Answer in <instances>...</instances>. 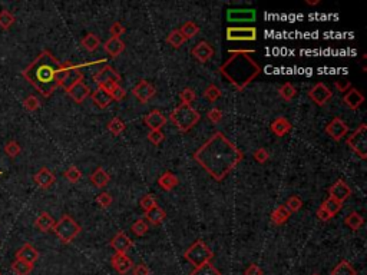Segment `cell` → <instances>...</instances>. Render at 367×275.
<instances>
[{"label":"cell","instance_id":"1","mask_svg":"<svg viewBox=\"0 0 367 275\" xmlns=\"http://www.w3.org/2000/svg\"><path fill=\"white\" fill-rule=\"evenodd\" d=\"M244 155L223 132H215L194 153L197 163L215 181H224L242 161Z\"/></svg>","mask_w":367,"mask_h":275},{"label":"cell","instance_id":"2","mask_svg":"<svg viewBox=\"0 0 367 275\" xmlns=\"http://www.w3.org/2000/svg\"><path fill=\"white\" fill-rule=\"evenodd\" d=\"M61 70L62 63L49 50H43L31 65L22 70V76L40 92L42 96L49 97L59 88L58 76Z\"/></svg>","mask_w":367,"mask_h":275},{"label":"cell","instance_id":"3","mask_svg":"<svg viewBox=\"0 0 367 275\" xmlns=\"http://www.w3.org/2000/svg\"><path fill=\"white\" fill-rule=\"evenodd\" d=\"M254 52L256 50H230L231 58H228L220 67L221 75L237 91H242L261 73L260 65L248 56Z\"/></svg>","mask_w":367,"mask_h":275},{"label":"cell","instance_id":"4","mask_svg":"<svg viewBox=\"0 0 367 275\" xmlns=\"http://www.w3.org/2000/svg\"><path fill=\"white\" fill-rule=\"evenodd\" d=\"M169 121L175 125L179 132H188L201 121V115L191 105L181 103L171 112Z\"/></svg>","mask_w":367,"mask_h":275},{"label":"cell","instance_id":"5","mask_svg":"<svg viewBox=\"0 0 367 275\" xmlns=\"http://www.w3.org/2000/svg\"><path fill=\"white\" fill-rule=\"evenodd\" d=\"M53 232L64 244L72 243L80 234V225L69 215H64L53 227Z\"/></svg>","mask_w":367,"mask_h":275},{"label":"cell","instance_id":"6","mask_svg":"<svg viewBox=\"0 0 367 275\" xmlns=\"http://www.w3.org/2000/svg\"><path fill=\"white\" fill-rule=\"evenodd\" d=\"M214 257V252L207 246L204 241H195L191 246L184 252V258L197 268L205 262H209Z\"/></svg>","mask_w":367,"mask_h":275},{"label":"cell","instance_id":"7","mask_svg":"<svg viewBox=\"0 0 367 275\" xmlns=\"http://www.w3.org/2000/svg\"><path fill=\"white\" fill-rule=\"evenodd\" d=\"M347 145L350 149L357 153L362 159L367 158V126L366 123H362L357 129L347 138Z\"/></svg>","mask_w":367,"mask_h":275},{"label":"cell","instance_id":"8","mask_svg":"<svg viewBox=\"0 0 367 275\" xmlns=\"http://www.w3.org/2000/svg\"><path fill=\"white\" fill-rule=\"evenodd\" d=\"M227 39L231 42H254L257 39L256 28H228Z\"/></svg>","mask_w":367,"mask_h":275},{"label":"cell","instance_id":"9","mask_svg":"<svg viewBox=\"0 0 367 275\" xmlns=\"http://www.w3.org/2000/svg\"><path fill=\"white\" fill-rule=\"evenodd\" d=\"M308 97H310L316 105L323 106L327 100H330V99L333 97V92H332L324 83L320 82V83H316V85L310 89Z\"/></svg>","mask_w":367,"mask_h":275},{"label":"cell","instance_id":"10","mask_svg":"<svg viewBox=\"0 0 367 275\" xmlns=\"http://www.w3.org/2000/svg\"><path fill=\"white\" fill-rule=\"evenodd\" d=\"M133 96L136 97L141 103H148L154 95H155V88L146 81H141L139 83H136L132 89Z\"/></svg>","mask_w":367,"mask_h":275},{"label":"cell","instance_id":"11","mask_svg":"<svg viewBox=\"0 0 367 275\" xmlns=\"http://www.w3.org/2000/svg\"><path fill=\"white\" fill-rule=\"evenodd\" d=\"M94 82L98 83V85H103V83H118L121 82V75L112 67V66L106 65L103 66L100 70H98L95 75H94Z\"/></svg>","mask_w":367,"mask_h":275},{"label":"cell","instance_id":"12","mask_svg":"<svg viewBox=\"0 0 367 275\" xmlns=\"http://www.w3.org/2000/svg\"><path fill=\"white\" fill-rule=\"evenodd\" d=\"M329 195H330V198H333V199L343 204L351 195V188L343 179H337L334 183L329 188Z\"/></svg>","mask_w":367,"mask_h":275},{"label":"cell","instance_id":"13","mask_svg":"<svg viewBox=\"0 0 367 275\" xmlns=\"http://www.w3.org/2000/svg\"><path fill=\"white\" fill-rule=\"evenodd\" d=\"M349 132V126L344 123V121H341L340 118H334L327 126H326V133L333 138L334 141H340L343 139Z\"/></svg>","mask_w":367,"mask_h":275},{"label":"cell","instance_id":"14","mask_svg":"<svg viewBox=\"0 0 367 275\" xmlns=\"http://www.w3.org/2000/svg\"><path fill=\"white\" fill-rule=\"evenodd\" d=\"M257 17L256 10L253 9H230L227 12L228 22L233 23H242V22H254Z\"/></svg>","mask_w":367,"mask_h":275},{"label":"cell","instance_id":"15","mask_svg":"<svg viewBox=\"0 0 367 275\" xmlns=\"http://www.w3.org/2000/svg\"><path fill=\"white\" fill-rule=\"evenodd\" d=\"M66 93L72 97L76 103H82L86 97L91 95V89H89V86L86 83H83V81H80L73 83L70 88H67Z\"/></svg>","mask_w":367,"mask_h":275},{"label":"cell","instance_id":"16","mask_svg":"<svg viewBox=\"0 0 367 275\" xmlns=\"http://www.w3.org/2000/svg\"><path fill=\"white\" fill-rule=\"evenodd\" d=\"M33 181H34V183H36L39 188L48 189V188H50V186L55 183L56 177H55V174H53L50 169H48L46 166H43V168H40V169L34 174Z\"/></svg>","mask_w":367,"mask_h":275},{"label":"cell","instance_id":"17","mask_svg":"<svg viewBox=\"0 0 367 275\" xmlns=\"http://www.w3.org/2000/svg\"><path fill=\"white\" fill-rule=\"evenodd\" d=\"M112 267L118 274L125 275L133 268V261L127 254H115L112 257Z\"/></svg>","mask_w":367,"mask_h":275},{"label":"cell","instance_id":"18","mask_svg":"<svg viewBox=\"0 0 367 275\" xmlns=\"http://www.w3.org/2000/svg\"><path fill=\"white\" fill-rule=\"evenodd\" d=\"M109 245L116 251V254H127L129 249L132 248L133 243L125 232H119L112 238Z\"/></svg>","mask_w":367,"mask_h":275},{"label":"cell","instance_id":"19","mask_svg":"<svg viewBox=\"0 0 367 275\" xmlns=\"http://www.w3.org/2000/svg\"><path fill=\"white\" fill-rule=\"evenodd\" d=\"M192 56L198 61V62H201V63H205L208 62L212 56H214V49L212 46L207 43V42H200V43H197L194 49L191 50Z\"/></svg>","mask_w":367,"mask_h":275},{"label":"cell","instance_id":"20","mask_svg":"<svg viewBox=\"0 0 367 275\" xmlns=\"http://www.w3.org/2000/svg\"><path fill=\"white\" fill-rule=\"evenodd\" d=\"M144 122L151 130H161L167 123V118L165 115L161 114L160 111H152L148 115H145Z\"/></svg>","mask_w":367,"mask_h":275},{"label":"cell","instance_id":"21","mask_svg":"<svg viewBox=\"0 0 367 275\" xmlns=\"http://www.w3.org/2000/svg\"><path fill=\"white\" fill-rule=\"evenodd\" d=\"M16 259L25 261L28 264H34L39 259V252L32 244H25L20 249H17Z\"/></svg>","mask_w":367,"mask_h":275},{"label":"cell","instance_id":"22","mask_svg":"<svg viewBox=\"0 0 367 275\" xmlns=\"http://www.w3.org/2000/svg\"><path fill=\"white\" fill-rule=\"evenodd\" d=\"M343 102H344V105H347L350 109H357V108H360L362 103L365 102V96H363V93H362L360 91L351 88V89H349V91L346 92V95L343 96Z\"/></svg>","mask_w":367,"mask_h":275},{"label":"cell","instance_id":"23","mask_svg":"<svg viewBox=\"0 0 367 275\" xmlns=\"http://www.w3.org/2000/svg\"><path fill=\"white\" fill-rule=\"evenodd\" d=\"M99 88L100 89H103L105 92H108L109 93V96L112 97V100H122L124 97L127 96V92H125V89L121 86V85H118V83H103V85H99Z\"/></svg>","mask_w":367,"mask_h":275},{"label":"cell","instance_id":"24","mask_svg":"<svg viewBox=\"0 0 367 275\" xmlns=\"http://www.w3.org/2000/svg\"><path fill=\"white\" fill-rule=\"evenodd\" d=\"M105 50L109 53L112 58H118L124 50H125V43L121 40V37H111L105 42L103 45Z\"/></svg>","mask_w":367,"mask_h":275},{"label":"cell","instance_id":"25","mask_svg":"<svg viewBox=\"0 0 367 275\" xmlns=\"http://www.w3.org/2000/svg\"><path fill=\"white\" fill-rule=\"evenodd\" d=\"M55 219L52 218V215L48 214V212H42L36 221H34V227L37 228L39 231L42 232H49V231H53V227H55Z\"/></svg>","mask_w":367,"mask_h":275},{"label":"cell","instance_id":"26","mask_svg":"<svg viewBox=\"0 0 367 275\" xmlns=\"http://www.w3.org/2000/svg\"><path fill=\"white\" fill-rule=\"evenodd\" d=\"M271 130L275 136H280L281 138V136L287 135L288 132L291 130V123H290V121H287L286 118L280 116V118H277L271 123Z\"/></svg>","mask_w":367,"mask_h":275},{"label":"cell","instance_id":"27","mask_svg":"<svg viewBox=\"0 0 367 275\" xmlns=\"http://www.w3.org/2000/svg\"><path fill=\"white\" fill-rule=\"evenodd\" d=\"M92 100H94V103H95L96 106L100 108V109L108 108L112 103V97L109 96V93L105 92V91L100 89V88H98L96 91L92 92Z\"/></svg>","mask_w":367,"mask_h":275},{"label":"cell","instance_id":"28","mask_svg":"<svg viewBox=\"0 0 367 275\" xmlns=\"http://www.w3.org/2000/svg\"><path fill=\"white\" fill-rule=\"evenodd\" d=\"M109 181H111V177L103 168H96L95 172L91 175V182L96 188H105L109 183Z\"/></svg>","mask_w":367,"mask_h":275},{"label":"cell","instance_id":"29","mask_svg":"<svg viewBox=\"0 0 367 275\" xmlns=\"http://www.w3.org/2000/svg\"><path fill=\"white\" fill-rule=\"evenodd\" d=\"M178 183H179V179L176 178L172 172H165L158 179V185L164 191H172L175 186H178Z\"/></svg>","mask_w":367,"mask_h":275},{"label":"cell","instance_id":"30","mask_svg":"<svg viewBox=\"0 0 367 275\" xmlns=\"http://www.w3.org/2000/svg\"><path fill=\"white\" fill-rule=\"evenodd\" d=\"M145 218L149 221V224L160 225L161 222L167 218V214H165V211L162 210L161 207L157 205V207H154V208H151V210L145 212Z\"/></svg>","mask_w":367,"mask_h":275},{"label":"cell","instance_id":"31","mask_svg":"<svg viewBox=\"0 0 367 275\" xmlns=\"http://www.w3.org/2000/svg\"><path fill=\"white\" fill-rule=\"evenodd\" d=\"M290 215H291V212L286 208V205H280L272 211L271 221L275 225H284L288 221Z\"/></svg>","mask_w":367,"mask_h":275},{"label":"cell","instance_id":"32","mask_svg":"<svg viewBox=\"0 0 367 275\" xmlns=\"http://www.w3.org/2000/svg\"><path fill=\"white\" fill-rule=\"evenodd\" d=\"M344 222H346V225L350 228V229H353V231H359L360 228L363 227V224H365V218H363L360 214H357V212H350V214L346 216Z\"/></svg>","mask_w":367,"mask_h":275},{"label":"cell","instance_id":"33","mask_svg":"<svg viewBox=\"0 0 367 275\" xmlns=\"http://www.w3.org/2000/svg\"><path fill=\"white\" fill-rule=\"evenodd\" d=\"M332 275H357L356 270L353 268L349 261H340L332 271Z\"/></svg>","mask_w":367,"mask_h":275},{"label":"cell","instance_id":"34","mask_svg":"<svg viewBox=\"0 0 367 275\" xmlns=\"http://www.w3.org/2000/svg\"><path fill=\"white\" fill-rule=\"evenodd\" d=\"M82 46L86 49L88 52H95L96 49L100 45V39L96 36L95 33H88L83 39H82Z\"/></svg>","mask_w":367,"mask_h":275},{"label":"cell","instance_id":"35","mask_svg":"<svg viewBox=\"0 0 367 275\" xmlns=\"http://www.w3.org/2000/svg\"><path fill=\"white\" fill-rule=\"evenodd\" d=\"M12 271L16 275H29L33 271V264H28L25 261L15 259L12 264Z\"/></svg>","mask_w":367,"mask_h":275},{"label":"cell","instance_id":"36","mask_svg":"<svg viewBox=\"0 0 367 275\" xmlns=\"http://www.w3.org/2000/svg\"><path fill=\"white\" fill-rule=\"evenodd\" d=\"M106 126H108V130L111 132L112 135H115V136L121 135V133L125 130V128H127L125 122H124L121 118H118V116L112 118L111 121H109V123H108Z\"/></svg>","mask_w":367,"mask_h":275},{"label":"cell","instance_id":"37","mask_svg":"<svg viewBox=\"0 0 367 275\" xmlns=\"http://www.w3.org/2000/svg\"><path fill=\"white\" fill-rule=\"evenodd\" d=\"M167 43H168L169 46H172V48L178 49L185 43V37L182 36V33L179 32L178 29H175V31H172V32L168 34Z\"/></svg>","mask_w":367,"mask_h":275},{"label":"cell","instance_id":"38","mask_svg":"<svg viewBox=\"0 0 367 275\" xmlns=\"http://www.w3.org/2000/svg\"><path fill=\"white\" fill-rule=\"evenodd\" d=\"M191 275H221V273L211 264V262H205L200 267H197Z\"/></svg>","mask_w":367,"mask_h":275},{"label":"cell","instance_id":"39","mask_svg":"<svg viewBox=\"0 0 367 275\" xmlns=\"http://www.w3.org/2000/svg\"><path fill=\"white\" fill-rule=\"evenodd\" d=\"M179 32L182 33V36L185 37V40H188V39H192V37H195L198 33H200V28L194 23V22H187V23H184V26L179 29Z\"/></svg>","mask_w":367,"mask_h":275},{"label":"cell","instance_id":"40","mask_svg":"<svg viewBox=\"0 0 367 275\" xmlns=\"http://www.w3.org/2000/svg\"><path fill=\"white\" fill-rule=\"evenodd\" d=\"M324 210L327 211L332 216H334V215H337L338 212H340V210H341V207H343V204L341 202H338V201H335V199H333V198H327L324 202H323V205H321Z\"/></svg>","mask_w":367,"mask_h":275},{"label":"cell","instance_id":"41","mask_svg":"<svg viewBox=\"0 0 367 275\" xmlns=\"http://www.w3.org/2000/svg\"><path fill=\"white\" fill-rule=\"evenodd\" d=\"M15 23V16L9 10H1L0 12V28L3 31H9Z\"/></svg>","mask_w":367,"mask_h":275},{"label":"cell","instance_id":"42","mask_svg":"<svg viewBox=\"0 0 367 275\" xmlns=\"http://www.w3.org/2000/svg\"><path fill=\"white\" fill-rule=\"evenodd\" d=\"M64 177H65V179H67L69 182L76 183V182H79L80 178H82V172H80V169L78 168V166L72 165V166H69V168L65 171Z\"/></svg>","mask_w":367,"mask_h":275},{"label":"cell","instance_id":"43","mask_svg":"<svg viewBox=\"0 0 367 275\" xmlns=\"http://www.w3.org/2000/svg\"><path fill=\"white\" fill-rule=\"evenodd\" d=\"M278 93H280V96L283 97L284 100H291V99H294L296 95H297V91H296V88L291 85V83H284L280 89H278Z\"/></svg>","mask_w":367,"mask_h":275},{"label":"cell","instance_id":"44","mask_svg":"<svg viewBox=\"0 0 367 275\" xmlns=\"http://www.w3.org/2000/svg\"><path fill=\"white\" fill-rule=\"evenodd\" d=\"M4 153L7 155V156H10V158H16L20 155V152H22V148L20 145L17 144L16 141H9V142H6V145H4Z\"/></svg>","mask_w":367,"mask_h":275},{"label":"cell","instance_id":"45","mask_svg":"<svg viewBox=\"0 0 367 275\" xmlns=\"http://www.w3.org/2000/svg\"><path fill=\"white\" fill-rule=\"evenodd\" d=\"M148 224L145 222L144 219H138V221H135L133 224H132V227H131V231L136 235V237H144L145 234L148 232Z\"/></svg>","mask_w":367,"mask_h":275},{"label":"cell","instance_id":"46","mask_svg":"<svg viewBox=\"0 0 367 275\" xmlns=\"http://www.w3.org/2000/svg\"><path fill=\"white\" fill-rule=\"evenodd\" d=\"M23 108L28 112H34V111H37L40 108V102L34 95H31V96H28L23 100Z\"/></svg>","mask_w":367,"mask_h":275},{"label":"cell","instance_id":"47","mask_svg":"<svg viewBox=\"0 0 367 275\" xmlns=\"http://www.w3.org/2000/svg\"><path fill=\"white\" fill-rule=\"evenodd\" d=\"M301 207H303V201H301V198H299L297 195H293V196H290L287 199L286 208H287L290 212H299V211L301 210Z\"/></svg>","mask_w":367,"mask_h":275},{"label":"cell","instance_id":"48","mask_svg":"<svg viewBox=\"0 0 367 275\" xmlns=\"http://www.w3.org/2000/svg\"><path fill=\"white\" fill-rule=\"evenodd\" d=\"M204 96L207 97L208 100H211V102H215L218 97H221V91H220V88H218V86H215V85H209L207 89L204 91Z\"/></svg>","mask_w":367,"mask_h":275},{"label":"cell","instance_id":"49","mask_svg":"<svg viewBox=\"0 0 367 275\" xmlns=\"http://www.w3.org/2000/svg\"><path fill=\"white\" fill-rule=\"evenodd\" d=\"M179 99L182 100L184 105H191L192 102L197 99V95L191 88H185L182 92H179Z\"/></svg>","mask_w":367,"mask_h":275},{"label":"cell","instance_id":"50","mask_svg":"<svg viewBox=\"0 0 367 275\" xmlns=\"http://www.w3.org/2000/svg\"><path fill=\"white\" fill-rule=\"evenodd\" d=\"M139 205H141V208L146 212V211H149L151 208L157 207V199H155V196H152V195H145L144 198L141 199Z\"/></svg>","mask_w":367,"mask_h":275},{"label":"cell","instance_id":"51","mask_svg":"<svg viewBox=\"0 0 367 275\" xmlns=\"http://www.w3.org/2000/svg\"><path fill=\"white\" fill-rule=\"evenodd\" d=\"M96 202L99 207L102 208H108L112 204V196L109 192H100V194L96 196Z\"/></svg>","mask_w":367,"mask_h":275},{"label":"cell","instance_id":"52","mask_svg":"<svg viewBox=\"0 0 367 275\" xmlns=\"http://www.w3.org/2000/svg\"><path fill=\"white\" fill-rule=\"evenodd\" d=\"M164 139H165V135H164L161 130H151V132L148 133V141H149L152 145H160Z\"/></svg>","mask_w":367,"mask_h":275},{"label":"cell","instance_id":"53","mask_svg":"<svg viewBox=\"0 0 367 275\" xmlns=\"http://www.w3.org/2000/svg\"><path fill=\"white\" fill-rule=\"evenodd\" d=\"M254 159H256L258 163H264L270 159V153L267 152V149L264 148H258L256 152H254Z\"/></svg>","mask_w":367,"mask_h":275},{"label":"cell","instance_id":"54","mask_svg":"<svg viewBox=\"0 0 367 275\" xmlns=\"http://www.w3.org/2000/svg\"><path fill=\"white\" fill-rule=\"evenodd\" d=\"M109 32H111L112 37H121L125 33V28L122 26V23L115 22V23H112V26L109 28Z\"/></svg>","mask_w":367,"mask_h":275},{"label":"cell","instance_id":"55","mask_svg":"<svg viewBox=\"0 0 367 275\" xmlns=\"http://www.w3.org/2000/svg\"><path fill=\"white\" fill-rule=\"evenodd\" d=\"M207 116L212 123H218V122H221V119H223V112H221L218 108H212V109L208 112Z\"/></svg>","mask_w":367,"mask_h":275},{"label":"cell","instance_id":"56","mask_svg":"<svg viewBox=\"0 0 367 275\" xmlns=\"http://www.w3.org/2000/svg\"><path fill=\"white\" fill-rule=\"evenodd\" d=\"M132 271H133V275H149V274H151L149 268H148L146 265H144V264H138V265H133Z\"/></svg>","mask_w":367,"mask_h":275},{"label":"cell","instance_id":"57","mask_svg":"<svg viewBox=\"0 0 367 275\" xmlns=\"http://www.w3.org/2000/svg\"><path fill=\"white\" fill-rule=\"evenodd\" d=\"M244 275H264V271H263L257 264H251V265L244 271Z\"/></svg>","mask_w":367,"mask_h":275},{"label":"cell","instance_id":"58","mask_svg":"<svg viewBox=\"0 0 367 275\" xmlns=\"http://www.w3.org/2000/svg\"><path fill=\"white\" fill-rule=\"evenodd\" d=\"M317 218H319L320 221H324V222H327V221H330L333 216L327 212V211L324 210L323 207H320L319 210H317Z\"/></svg>","mask_w":367,"mask_h":275},{"label":"cell","instance_id":"59","mask_svg":"<svg viewBox=\"0 0 367 275\" xmlns=\"http://www.w3.org/2000/svg\"><path fill=\"white\" fill-rule=\"evenodd\" d=\"M335 88L340 91V92H347V89H350V82H335Z\"/></svg>","mask_w":367,"mask_h":275},{"label":"cell","instance_id":"60","mask_svg":"<svg viewBox=\"0 0 367 275\" xmlns=\"http://www.w3.org/2000/svg\"><path fill=\"white\" fill-rule=\"evenodd\" d=\"M307 4H310V6H316V4H319V0H307Z\"/></svg>","mask_w":367,"mask_h":275},{"label":"cell","instance_id":"61","mask_svg":"<svg viewBox=\"0 0 367 275\" xmlns=\"http://www.w3.org/2000/svg\"><path fill=\"white\" fill-rule=\"evenodd\" d=\"M313 275H319V274H313Z\"/></svg>","mask_w":367,"mask_h":275},{"label":"cell","instance_id":"62","mask_svg":"<svg viewBox=\"0 0 367 275\" xmlns=\"http://www.w3.org/2000/svg\"><path fill=\"white\" fill-rule=\"evenodd\" d=\"M0 275H3V274H1V273H0Z\"/></svg>","mask_w":367,"mask_h":275},{"label":"cell","instance_id":"63","mask_svg":"<svg viewBox=\"0 0 367 275\" xmlns=\"http://www.w3.org/2000/svg\"><path fill=\"white\" fill-rule=\"evenodd\" d=\"M0 174H1V172H0Z\"/></svg>","mask_w":367,"mask_h":275}]
</instances>
